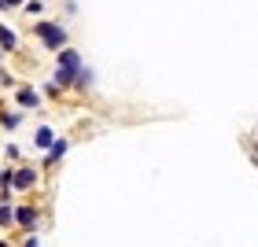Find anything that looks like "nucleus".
<instances>
[{"mask_svg": "<svg viewBox=\"0 0 258 247\" xmlns=\"http://www.w3.org/2000/svg\"><path fill=\"white\" fill-rule=\"evenodd\" d=\"M81 70H85V63H81V52L78 48H63L59 55H55V74H52V85L55 89H70V85H78V78H81Z\"/></svg>", "mask_w": 258, "mask_h": 247, "instance_id": "1", "label": "nucleus"}, {"mask_svg": "<svg viewBox=\"0 0 258 247\" xmlns=\"http://www.w3.org/2000/svg\"><path fill=\"white\" fill-rule=\"evenodd\" d=\"M33 33L44 41V48L48 52H55L59 55L63 48H67V30L59 26V22H52V19H44V22H33Z\"/></svg>", "mask_w": 258, "mask_h": 247, "instance_id": "2", "label": "nucleus"}, {"mask_svg": "<svg viewBox=\"0 0 258 247\" xmlns=\"http://www.w3.org/2000/svg\"><path fill=\"white\" fill-rule=\"evenodd\" d=\"M15 225H19V229H37V225H41L37 207H19V210H15Z\"/></svg>", "mask_w": 258, "mask_h": 247, "instance_id": "3", "label": "nucleus"}, {"mask_svg": "<svg viewBox=\"0 0 258 247\" xmlns=\"http://www.w3.org/2000/svg\"><path fill=\"white\" fill-rule=\"evenodd\" d=\"M33 184H37V173H33L30 166H15V188L19 192H30Z\"/></svg>", "mask_w": 258, "mask_h": 247, "instance_id": "4", "label": "nucleus"}, {"mask_svg": "<svg viewBox=\"0 0 258 247\" xmlns=\"http://www.w3.org/2000/svg\"><path fill=\"white\" fill-rule=\"evenodd\" d=\"M19 103H22V107H41V92L33 85H22L19 89Z\"/></svg>", "mask_w": 258, "mask_h": 247, "instance_id": "5", "label": "nucleus"}, {"mask_svg": "<svg viewBox=\"0 0 258 247\" xmlns=\"http://www.w3.org/2000/svg\"><path fill=\"white\" fill-rule=\"evenodd\" d=\"M33 148H48V151L55 148V133H52L48 126H41L37 133H33Z\"/></svg>", "mask_w": 258, "mask_h": 247, "instance_id": "6", "label": "nucleus"}, {"mask_svg": "<svg viewBox=\"0 0 258 247\" xmlns=\"http://www.w3.org/2000/svg\"><path fill=\"white\" fill-rule=\"evenodd\" d=\"M0 48H4V52H15V48H19V37H15L8 26H0Z\"/></svg>", "mask_w": 258, "mask_h": 247, "instance_id": "7", "label": "nucleus"}, {"mask_svg": "<svg viewBox=\"0 0 258 247\" xmlns=\"http://www.w3.org/2000/svg\"><path fill=\"white\" fill-rule=\"evenodd\" d=\"M67 148H70V144H67V140H55V148L48 151V159H44V166H52V162H59V159L67 155Z\"/></svg>", "mask_w": 258, "mask_h": 247, "instance_id": "8", "label": "nucleus"}, {"mask_svg": "<svg viewBox=\"0 0 258 247\" xmlns=\"http://www.w3.org/2000/svg\"><path fill=\"white\" fill-rule=\"evenodd\" d=\"M0 225H4V229L15 225V210H11L8 203H0Z\"/></svg>", "mask_w": 258, "mask_h": 247, "instance_id": "9", "label": "nucleus"}, {"mask_svg": "<svg viewBox=\"0 0 258 247\" xmlns=\"http://www.w3.org/2000/svg\"><path fill=\"white\" fill-rule=\"evenodd\" d=\"M92 81H96V70L85 67V70H81V78H78V89H92Z\"/></svg>", "mask_w": 258, "mask_h": 247, "instance_id": "10", "label": "nucleus"}, {"mask_svg": "<svg viewBox=\"0 0 258 247\" xmlns=\"http://www.w3.org/2000/svg\"><path fill=\"white\" fill-rule=\"evenodd\" d=\"M19 122H22V114H19V111H11V114H0V126H4V129H15Z\"/></svg>", "mask_w": 258, "mask_h": 247, "instance_id": "11", "label": "nucleus"}, {"mask_svg": "<svg viewBox=\"0 0 258 247\" xmlns=\"http://www.w3.org/2000/svg\"><path fill=\"white\" fill-rule=\"evenodd\" d=\"M44 4H41V0H26V15H37V11H41Z\"/></svg>", "mask_w": 258, "mask_h": 247, "instance_id": "12", "label": "nucleus"}, {"mask_svg": "<svg viewBox=\"0 0 258 247\" xmlns=\"http://www.w3.org/2000/svg\"><path fill=\"white\" fill-rule=\"evenodd\" d=\"M19 4H26V0H4V8H19Z\"/></svg>", "mask_w": 258, "mask_h": 247, "instance_id": "13", "label": "nucleus"}, {"mask_svg": "<svg viewBox=\"0 0 258 247\" xmlns=\"http://www.w3.org/2000/svg\"><path fill=\"white\" fill-rule=\"evenodd\" d=\"M26 247H37V240H26Z\"/></svg>", "mask_w": 258, "mask_h": 247, "instance_id": "14", "label": "nucleus"}, {"mask_svg": "<svg viewBox=\"0 0 258 247\" xmlns=\"http://www.w3.org/2000/svg\"><path fill=\"white\" fill-rule=\"evenodd\" d=\"M254 144H258V140H254ZM251 151H254V155H258V148H251Z\"/></svg>", "mask_w": 258, "mask_h": 247, "instance_id": "15", "label": "nucleus"}, {"mask_svg": "<svg viewBox=\"0 0 258 247\" xmlns=\"http://www.w3.org/2000/svg\"><path fill=\"white\" fill-rule=\"evenodd\" d=\"M0 247H8V243H4V240H0Z\"/></svg>", "mask_w": 258, "mask_h": 247, "instance_id": "16", "label": "nucleus"}, {"mask_svg": "<svg viewBox=\"0 0 258 247\" xmlns=\"http://www.w3.org/2000/svg\"><path fill=\"white\" fill-rule=\"evenodd\" d=\"M0 8H4V0H0Z\"/></svg>", "mask_w": 258, "mask_h": 247, "instance_id": "17", "label": "nucleus"}, {"mask_svg": "<svg viewBox=\"0 0 258 247\" xmlns=\"http://www.w3.org/2000/svg\"><path fill=\"white\" fill-rule=\"evenodd\" d=\"M0 55H4V48H0Z\"/></svg>", "mask_w": 258, "mask_h": 247, "instance_id": "18", "label": "nucleus"}]
</instances>
